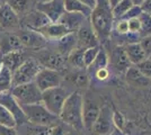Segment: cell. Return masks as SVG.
I'll return each instance as SVG.
<instances>
[{
	"label": "cell",
	"mask_w": 151,
	"mask_h": 135,
	"mask_svg": "<svg viewBox=\"0 0 151 135\" xmlns=\"http://www.w3.org/2000/svg\"><path fill=\"white\" fill-rule=\"evenodd\" d=\"M89 19L90 26L98 39H104L111 36L115 19L108 0H97V6L91 11Z\"/></svg>",
	"instance_id": "cell-1"
},
{
	"label": "cell",
	"mask_w": 151,
	"mask_h": 135,
	"mask_svg": "<svg viewBox=\"0 0 151 135\" xmlns=\"http://www.w3.org/2000/svg\"><path fill=\"white\" fill-rule=\"evenodd\" d=\"M82 106H83V97L79 91L71 92L63 104L59 118L77 131H81L83 129Z\"/></svg>",
	"instance_id": "cell-2"
},
{
	"label": "cell",
	"mask_w": 151,
	"mask_h": 135,
	"mask_svg": "<svg viewBox=\"0 0 151 135\" xmlns=\"http://www.w3.org/2000/svg\"><path fill=\"white\" fill-rule=\"evenodd\" d=\"M22 108L25 114L26 121L34 125L50 127L52 125H55L57 121L59 119V117L51 114L42 103L25 105V106H22Z\"/></svg>",
	"instance_id": "cell-3"
},
{
	"label": "cell",
	"mask_w": 151,
	"mask_h": 135,
	"mask_svg": "<svg viewBox=\"0 0 151 135\" xmlns=\"http://www.w3.org/2000/svg\"><path fill=\"white\" fill-rule=\"evenodd\" d=\"M10 92L20 106L42 103V91L38 89L34 81L13 87Z\"/></svg>",
	"instance_id": "cell-4"
},
{
	"label": "cell",
	"mask_w": 151,
	"mask_h": 135,
	"mask_svg": "<svg viewBox=\"0 0 151 135\" xmlns=\"http://www.w3.org/2000/svg\"><path fill=\"white\" fill-rule=\"evenodd\" d=\"M69 95L70 94H68V91L60 86L55 88H51L42 92V104L51 114L59 117L63 104Z\"/></svg>",
	"instance_id": "cell-5"
},
{
	"label": "cell",
	"mask_w": 151,
	"mask_h": 135,
	"mask_svg": "<svg viewBox=\"0 0 151 135\" xmlns=\"http://www.w3.org/2000/svg\"><path fill=\"white\" fill-rule=\"evenodd\" d=\"M41 69L42 66L38 63L37 60L32 58L26 59L23 64L19 65L13 72V87L34 81L36 74Z\"/></svg>",
	"instance_id": "cell-6"
},
{
	"label": "cell",
	"mask_w": 151,
	"mask_h": 135,
	"mask_svg": "<svg viewBox=\"0 0 151 135\" xmlns=\"http://www.w3.org/2000/svg\"><path fill=\"white\" fill-rule=\"evenodd\" d=\"M35 8L43 13L51 23H58L65 13L63 0H44L38 1Z\"/></svg>",
	"instance_id": "cell-7"
},
{
	"label": "cell",
	"mask_w": 151,
	"mask_h": 135,
	"mask_svg": "<svg viewBox=\"0 0 151 135\" xmlns=\"http://www.w3.org/2000/svg\"><path fill=\"white\" fill-rule=\"evenodd\" d=\"M34 82L42 92L51 88H55L61 84V74L59 71L42 68L38 71Z\"/></svg>",
	"instance_id": "cell-8"
},
{
	"label": "cell",
	"mask_w": 151,
	"mask_h": 135,
	"mask_svg": "<svg viewBox=\"0 0 151 135\" xmlns=\"http://www.w3.org/2000/svg\"><path fill=\"white\" fill-rule=\"evenodd\" d=\"M15 34L18 36L24 49H32V50H38L45 46L47 39H45L43 35H41L36 31H33L29 28H19L16 31Z\"/></svg>",
	"instance_id": "cell-9"
},
{
	"label": "cell",
	"mask_w": 151,
	"mask_h": 135,
	"mask_svg": "<svg viewBox=\"0 0 151 135\" xmlns=\"http://www.w3.org/2000/svg\"><path fill=\"white\" fill-rule=\"evenodd\" d=\"M0 105L4 106L15 118V121L17 123V126L23 125L27 123L26 121L25 114L23 111L22 106L14 98L10 91H6V92H0Z\"/></svg>",
	"instance_id": "cell-10"
},
{
	"label": "cell",
	"mask_w": 151,
	"mask_h": 135,
	"mask_svg": "<svg viewBox=\"0 0 151 135\" xmlns=\"http://www.w3.org/2000/svg\"><path fill=\"white\" fill-rule=\"evenodd\" d=\"M20 18L10 8V6L5 2L0 6V28L2 32L12 33L18 31L20 28Z\"/></svg>",
	"instance_id": "cell-11"
},
{
	"label": "cell",
	"mask_w": 151,
	"mask_h": 135,
	"mask_svg": "<svg viewBox=\"0 0 151 135\" xmlns=\"http://www.w3.org/2000/svg\"><path fill=\"white\" fill-rule=\"evenodd\" d=\"M77 47L86 50L98 45V37L96 36L90 24H82L77 31Z\"/></svg>",
	"instance_id": "cell-12"
},
{
	"label": "cell",
	"mask_w": 151,
	"mask_h": 135,
	"mask_svg": "<svg viewBox=\"0 0 151 135\" xmlns=\"http://www.w3.org/2000/svg\"><path fill=\"white\" fill-rule=\"evenodd\" d=\"M112 124H113V114L111 109L105 106L101 108L99 115L97 117L96 122L93 125V131L98 135H105L111 132L112 129Z\"/></svg>",
	"instance_id": "cell-13"
},
{
	"label": "cell",
	"mask_w": 151,
	"mask_h": 135,
	"mask_svg": "<svg viewBox=\"0 0 151 135\" xmlns=\"http://www.w3.org/2000/svg\"><path fill=\"white\" fill-rule=\"evenodd\" d=\"M24 46L15 33L2 32L0 34V56L9 52L23 51Z\"/></svg>",
	"instance_id": "cell-14"
},
{
	"label": "cell",
	"mask_w": 151,
	"mask_h": 135,
	"mask_svg": "<svg viewBox=\"0 0 151 135\" xmlns=\"http://www.w3.org/2000/svg\"><path fill=\"white\" fill-rule=\"evenodd\" d=\"M20 23H23L24 28H29L33 31H38L42 27L49 25L51 21L43 13H41L36 8L31 10L29 13L20 19Z\"/></svg>",
	"instance_id": "cell-15"
},
{
	"label": "cell",
	"mask_w": 151,
	"mask_h": 135,
	"mask_svg": "<svg viewBox=\"0 0 151 135\" xmlns=\"http://www.w3.org/2000/svg\"><path fill=\"white\" fill-rule=\"evenodd\" d=\"M99 111H101V107L95 101H93L91 99H83V106H82L83 129H93V125L99 115Z\"/></svg>",
	"instance_id": "cell-16"
},
{
	"label": "cell",
	"mask_w": 151,
	"mask_h": 135,
	"mask_svg": "<svg viewBox=\"0 0 151 135\" xmlns=\"http://www.w3.org/2000/svg\"><path fill=\"white\" fill-rule=\"evenodd\" d=\"M38 63L42 68L59 71L64 65V56L60 53L53 52H42L38 54Z\"/></svg>",
	"instance_id": "cell-17"
},
{
	"label": "cell",
	"mask_w": 151,
	"mask_h": 135,
	"mask_svg": "<svg viewBox=\"0 0 151 135\" xmlns=\"http://www.w3.org/2000/svg\"><path fill=\"white\" fill-rule=\"evenodd\" d=\"M36 32H38L41 35H43L46 39H55V41L61 39L62 36L69 34V33H73L70 32L69 29L64 25H62L61 23H50L49 25L42 27L41 29H38Z\"/></svg>",
	"instance_id": "cell-18"
},
{
	"label": "cell",
	"mask_w": 151,
	"mask_h": 135,
	"mask_svg": "<svg viewBox=\"0 0 151 135\" xmlns=\"http://www.w3.org/2000/svg\"><path fill=\"white\" fill-rule=\"evenodd\" d=\"M124 47V51L127 59H129V62L131 63V65H137L140 62H142L143 60L147 59L143 49L141 47V45L139 42H134V43H127Z\"/></svg>",
	"instance_id": "cell-19"
},
{
	"label": "cell",
	"mask_w": 151,
	"mask_h": 135,
	"mask_svg": "<svg viewBox=\"0 0 151 135\" xmlns=\"http://www.w3.org/2000/svg\"><path fill=\"white\" fill-rule=\"evenodd\" d=\"M126 81L133 87H139V88H145L150 84L149 78L145 77L135 65H131L127 70L125 71Z\"/></svg>",
	"instance_id": "cell-20"
},
{
	"label": "cell",
	"mask_w": 151,
	"mask_h": 135,
	"mask_svg": "<svg viewBox=\"0 0 151 135\" xmlns=\"http://www.w3.org/2000/svg\"><path fill=\"white\" fill-rule=\"evenodd\" d=\"M111 62L114 65V68L120 72H125L131 66V63L129 62L123 46H116L114 49L111 56Z\"/></svg>",
	"instance_id": "cell-21"
},
{
	"label": "cell",
	"mask_w": 151,
	"mask_h": 135,
	"mask_svg": "<svg viewBox=\"0 0 151 135\" xmlns=\"http://www.w3.org/2000/svg\"><path fill=\"white\" fill-rule=\"evenodd\" d=\"M26 60L25 58V53H24V50L23 51H14V52H9L5 55H2L0 58V61L2 65H5L6 68H8L9 70L14 72L18 68L19 65L23 64V62Z\"/></svg>",
	"instance_id": "cell-22"
},
{
	"label": "cell",
	"mask_w": 151,
	"mask_h": 135,
	"mask_svg": "<svg viewBox=\"0 0 151 135\" xmlns=\"http://www.w3.org/2000/svg\"><path fill=\"white\" fill-rule=\"evenodd\" d=\"M37 0H8L7 4L16 13V15L22 19L31 10L35 9Z\"/></svg>",
	"instance_id": "cell-23"
},
{
	"label": "cell",
	"mask_w": 151,
	"mask_h": 135,
	"mask_svg": "<svg viewBox=\"0 0 151 135\" xmlns=\"http://www.w3.org/2000/svg\"><path fill=\"white\" fill-rule=\"evenodd\" d=\"M86 19L87 18L85 16L80 15V14L65 11L58 23H61L62 25H64L70 32H75V31L79 29V27L86 21Z\"/></svg>",
	"instance_id": "cell-24"
},
{
	"label": "cell",
	"mask_w": 151,
	"mask_h": 135,
	"mask_svg": "<svg viewBox=\"0 0 151 135\" xmlns=\"http://www.w3.org/2000/svg\"><path fill=\"white\" fill-rule=\"evenodd\" d=\"M58 41V49L59 53L64 55H69L71 52L75 49H77V36L73 33H69L67 35L62 36L61 39H57Z\"/></svg>",
	"instance_id": "cell-25"
},
{
	"label": "cell",
	"mask_w": 151,
	"mask_h": 135,
	"mask_svg": "<svg viewBox=\"0 0 151 135\" xmlns=\"http://www.w3.org/2000/svg\"><path fill=\"white\" fill-rule=\"evenodd\" d=\"M63 2H64L65 11H68V13L80 14L82 16H85L86 18H89L91 15L93 10L87 6H85L79 0H63Z\"/></svg>",
	"instance_id": "cell-26"
},
{
	"label": "cell",
	"mask_w": 151,
	"mask_h": 135,
	"mask_svg": "<svg viewBox=\"0 0 151 135\" xmlns=\"http://www.w3.org/2000/svg\"><path fill=\"white\" fill-rule=\"evenodd\" d=\"M13 88V72L1 63L0 68V92L10 91Z\"/></svg>",
	"instance_id": "cell-27"
},
{
	"label": "cell",
	"mask_w": 151,
	"mask_h": 135,
	"mask_svg": "<svg viewBox=\"0 0 151 135\" xmlns=\"http://www.w3.org/2000/svg\"><path fill=\"white\" fill-rule=\"evenodd\" d=\"M138 18L140 20V32H139L140 39L151 35V14L142 11Z\"/></svg>",
	"instance_id": "cell-28"
},
{
	"label": "cell",
	"mask_w": 151,
	"mask_h": 135,
	"mask_svg": "<svg viewBox=\"0 0 151 135\" xmlns=\"http://www.w3.org/2000/svg\"><path fill=\"white\" fill-rule=\"evenodd\" d=\"M133 7V4L131 0H121L117 5L112 8V14H113L114 19H120L123 18L124 15H125L131 8Z\"/></svg>",
	"instance_id": "cell-29"
},
{
	"label": "cell",
	"mask_w": 151,
	"mask_h": 135,
	"mask_svg": "<svg viewBox=\"0 0 151 135\" xmlns=\"http://www.w3.org/2000/svg\"><path fill=\"white\" fill-rule=\"evenodd\" d=\"M19 126L24 131V135H47V131H49L47 126L34 125L28 122Z\"/></svg>",
	"instance_id": "cell-30"
},
{
	"label": "cell",
	"mask_w": 151,
	"mask_h": 135,
	"mask_svg": "<svg viewBox=\"0 0 151 135\" xmlns=\"http://www.w3.org/2000/svg\"><path fill=\"white\" fill-rule=\"evenodd\" d=\"M101 50V47L97 45L94 47H89L83 50L82 53V60H83V65L85 66H91V64L94 63V61L97 58V54Z\"/></svg>",
	"instance_id": "cell-31"
},
{
	"label": "cell",
	"mask_w": 151,
	"mask_h": 135,
	"mask_svg": "<svg viewBox=\"0 0 151 135\" xmlns=\"http://www.w3.org/2000/svg\"><path fill=\"white\" fill-rule=\"evenodd\" d=\"M0 125L9 126V127H16L17 126V123L13 117V115L1 105H0Z\"/></svg>",
	"instance_id": "cell-32"
},
{
	"label": "cell",
	"mask_w": 151,
	"mask_h": 135,
	"mask_svg": "<svg viewBox=\"0 0 151 135\" xmlns=\"http://www.w3.org/2000/svg\"><path fill=\"white\" fill-rule=\"evenodd\" d=\"M82 53H83V50L77 47V49H75V50L68 55L70 63L73 65V66H77V68H85V65H83V60H82Z\"/></svg>",
	"instance_id": "cell-33"
},
{
	"label": "cell",
	"mask_w": 151,
	"mask_h": 135,
	"mask_svg": "<svg viewBox=\"0 0 151 135\" xmlns=\"http://www.w3.org/2000/svg\"><path fill=\"white\" fill-rule=\"evenodd\" d=\"M108 63H109V60H108L107 53L103 49H101L99 52H98V54H97V58H96V60H95L94 63L91 65H94L95 68H96V71H97L99 70V69H105V68H107Z\"/></svg>",
	"instance_id": "cell-34"
},
{
	"label": "cell",
	"mask_w": 151,
	"mask_h": 135,
	"mask_svg": "<svg viewBox=\"0 0 151 135\" xmlns=\"http://www.w3.org/2000/svg\"><path fill=\"white\" fill-rule=\"evenodd\" d=\"M139 69V71L145 76V77L151 79V60L147 58L142 62H140L139 64L135 65Z\"/></svg>",
	"instance_id": "cell-35"
},
{
	"label": "cell",
	"mask_w": 151,
	"mask_h": 135,
	"mask_svg": "<svg viewBox=\"0 0 151 135\" xmlns=\"http://www.w3.org/2000/svg\"><path fill=\"white\" fill-rule=\"evenodd\" d=\"M113 28H115V32L120 35H126L129 34V24H127V20L120 18V19H116V24L114 25Z\"/></svg>",
	"instance_id": "cell-36"
},
{
	"label": "cell",
	"mask_w": 151,
	"mask_h": 135,
	"mask_svg": "<svg viewBox=\"0 0 151 135\" xmlns=\"http://www.w3.org/2000/svg\"><path fill=\"white\" fill-rule=\"evenodd\" d=\"M139 43H140V45H141V47L143 49L145 55H147V58H148V56L151 54V35L140 39Z\"/></svg>",
	"instance_id": "cell-37"
},
{
	"label": "cell",
	"mask_w": 151,
	"mask_h": 135,
	"mask_svg": "<svg viewBox=\"0 0 151 135\" xmlns=\"http://www.w3.org/2000/svg\"><path fill=\"white\" fill-rule=\"evenodd\" d=\"M127 24H129V33L139 35V32H140V20H139L138 17L137 18H132V19H129L127 20Z\"/></svg>",
	"instance_id": "cell-38"
},
{
	"label": "cell",
	"mask_w": 151,
	"mask_h": 135,
	"mask_svg": "<svg viewBox=\"0 0 151 135\" xmlns=\"http://www.w3.org/2000/svg\"><path fill=\"white\" fill-rule=\"evenodd\" d=\"M142 13V10H141V8L139 6H133L127 13L124 15V17H123V19H132V18H137L140 16V14Z\"/></svg>",
	"instance_id": "cell-39"
},
{
	"label": "cell",
	"mask_w": 151,
	"mask_h": 135,
	"mask_svg": "<svg viewBox=\"0 0 151 135\" xmlns=\"http://www.w3.org/2000/svg\"><path fill=\"white\" fill-rule=\"evenodd\" d=\"M73 84H77L78 87H86V84H88L87 76L83 73H77L76 76H73Z\"/></svg>",
	"instance_id": "cell-40"
},
{
	"label": "cell",
	"mask_w": 151,
	"mask_h": 135,
	"mask_svg": "<svg viewBox=\"0 0 151 135\" xmlns=\"http://www.w3.org/2000/svg\"><path fill=\"white\" fill-rule=\"evenodd\" d=\"M47 135H65V131L63 129L61 125L55 124V125H52V126L49 127Z\"/></svg>",
	"instance_id": "cell-41"
},
{
	"label": "cell",
	"mask_w": 151,
	"mask_h": 135,
	"mask_svg": "<svg viewBox=\"0 0 151 135\" xmlns=\"http://www.w3.org/2000/svg\"><path fill=\"white\" fill-rule=\"evenodd\" d=\"M0 135H19L16 127H9V126H2L0 125Z\"/></svg>",
	"instance_id": "cell-42"
},
{
	"label": "cell",
	"mask_w": 151,
	"mask_h": 135,
	"mask_svg": "<svg viewBox=\"0 0 151 135\" xmlns=\"http://www.w3.org/2000/svg\"><path fill=\"white\" fill-rule=\"evenodd\" d=\"M109 76V73H108V70H107V68L105 69H99V70L96 71V77L97 79H99V80H106L107 78Z\"/></svg>",
	"instance_id": "cell-43"
},
{
	"label": "cell",
	"mask_w": 151,
	"mask_h": 135,
	"mask_svg": "<svg viewBox=\"0 0 151 135\" xmlns=\"http://www.w3.org/2000/svg\"><path fill=\"white\" fill-rule=\"evenodd\" d=\"M140 8H141V10L143 13L151 14V0H145L142 2V5L140 6Z\"/></svg>",
	"instance_id": "cell-44"
},
{
	"label": "cell",
	"mask_w": 151,
	"mask_h": 135,
	"mask_svg": "<svg viewBox=\"0 0 151 135\" xmlns=\"http://www.w3.org/2000/svg\"><path fill=\"white\" fill-rule=\"evenodd\" d=\"M80 2H82L85 6H87L88 8H90L91 10H94L96 6H97V0H79Z\"/></svg>",
	"instance_id": "cell-45"
},
{
	"label": "cell",
	"mask_w": 151,
	"mask_h": 135,
	"mask_svg": "<svg viewBox=\"0 0 151 135\" xmlns=\"http://www.w3.org/2000/svg\"><path fill=\"white\" fill-rule=\"evenodd\" d=\"M132 1V4H133V6H141L142 5V2L145 1V0H131Z\"/></svg>",
	"instance_id": "cell-46"
},
{
	"label": "cell",
	"mask_w": 151,
	"mask_h": 135,
	"mask_svg": "<svg viewBox=\"0 0 151 135\" xmlns=\"http://www.w3.org/2000/svg\"><path fill=\"white\" fill-rule=\"evenodd\" d=\"M120 1H121V0H108V4H109L111 8H113V7L115 6V5H117Z\"/></svg>",
	"instance_id": "cell-47"
},
{
	"label": "cell",
	"mask_w": 151,
	"mask_h": 135,
	"mask_svg": "<svg viewBox=\"0 0 151 135\" xmlns=\"http://www.w3.org/2000/svg\"><path fill=\"white\" fill-rule=\"evenodd\" d=\"M65 135H78L77 133H71V132H69V133H65Z\"/></svg>",
	"instance_id": "cell-48"
},
{
	"label": "cell",
	"mask_w": 151,
	"mask_h": 135,
	"mask_svg": "<svg viewBox=\"0 0 151 135\" xmlns=\"http://www.w3.org/2000/svg\"><path fill=\"white\" fill-rule=\"evenodd\" d=\"M2 4H5V1H4V0H0V6H1Z\"/></svg>",
	"instance_id": "cell-49"
},
{
	"label": "cell",
	"mask_w": 151,
	"mask_h": 135,
	"mask_svg": "<svg viewBox=\"0 0 151 135\" xmlns=\"http://www.w3.org/2000/svg\"><path fill=\"white\" fill-rule=\"evenodd\" d=\"M148 59H149V60H151V54L149 55V56H148Z\"/></svg>",
	"instance_id": "cell-50"
},
{
	"label": "cell",
	"mask_w": 151,
	"mask_h": 135,
	"mask_svg": "<svg viewBox=\"0 0 151 135\" xmlns=\"http://www.w3.org/2000/svg\"><path fill=\"white\" fill-rule=\"evenodd\" d=\"M1 33H2V31H1V28H0V34H1Z\"/></svg>",
	"instance_id": "cell-51"
},
{
	"label": "cell",
	"mask_w": 151,
	"mask_h": 135,
	"mask_svg": "<svg viewBox=\"0 0 151 135\" xmlns=\"http://www.w3.org/2000/svg\"><path fill=\"white\" fill-rule=\"evenodd\" d=\"M0 68H1V61H0Z\"/></svg>",
	"instance_id": "cell-52"
},
{
	"label": "cell",
	"mask_w": 151,
	"mask_h": 135,
	"mask_svg": "<svg viewBox=\"0 0 151 135\" xmlns=\"http://www.w3.org/2000/svg\"><path fill=\"white\" fill-rule=\"evenodd\" d=\"M4 1H5V2H7V1H8V0H4Z\"/></svg>",
	"instance_id": "cell-53"
}]
</instances>
